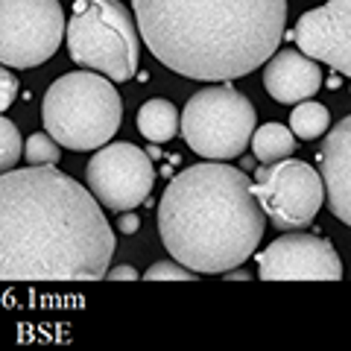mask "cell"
Returning <instances> with one entry per match:
<instances>
[{"label":"cell","instance_id":"obj_1","mask_svg":"<svg viewBox=\"0 0 351 351\" xmlns=\"http://www.w3.org/2000/svg\"><path fill=\"white\" fill-rule=\"evenodd\" d=\"M114 246L94 193L56 164L0 176V281H100Z\"/></svg>","mask_w":351,"mask_h":351},{"label":"cell","instance_id":"obj_2","mask_svg":"<svg viewBox=\"0 0 351 351\" xmlns=\"http://www.w3.org/2000/svg\"><path fill=\"white\" fill-rule=\"evenodd\" d=\"M135 27L164 68L228 82L278 50L287 0H132Z\"/></svg>","mask_w":351,"mask_h":351},{"label":"cell","instance_id":"obj_3","mask_svg":"<svg viewBox=\"0 0 351 351\" xmlns=\"http://www.w3.org/2000/svg\"><path fill=\"white\" fill-rule=\"evenodd\" d=\"M267 214L243 170L202 161L167 184L158 205L164 249L182 267L219 276L246 263L263 237Z\"/></svg>","mask_w":351,"mask_h":351},{"label":"cell","instance_id":"obj_4","mask_svg":"<svg viewBox=\"0 0 351 351\" xmlns=\"http://www.w3.org/2000/svg\"><path fill=\"white\" fill-rule=\"evenodd\" d=\"M41 120L47 135L68 149H100L117 135L123 106L108 76L73 71L47 88L41 103Z\"/></svg>","mask_w":351,"mask_h":351},{"label":"cell","instance_id":"obj_5","mask_svg":"<svg viewBox=\"0 0 351 351\" xmlns=\"http://www.w3.org/2000/svg\"><path fill=\"white\" fill-rule=\"evenodd\" d=\"M64 36L76 64L100 71L112 82H129L135 76L141 36L120 0H76Z\"/></svg>","mask_w":351,"mask_h":351},{"label":"cell","instance_id":"obj_6","mask_svg":"<svg viewBox=\"0 0 351 351\" xmlns=\"http://www.w3.org/2000/svg\"><path fill=\"white\" fill-rule=\"evenodd\" d=\"M255 106L234 85H211L196 91L179 117V132L188 147L208 161H232L255 132Z\"/></svg>","mask_w":351,"mask_h":351},{"label":"cell","instance_id":"obj_7","mask_svg":"<svg viewBox=\"0 0 351 351\" xmlns=\"http://www.w3.org/2000/svg\"><path fill=\"white\" fill-rule=\"evenodd\" d=\"M62 38L64 12L59 0H0V64H44Z\"/></svg>","mask_w":351,"mask_h":351},{"label":"cell","instance_id":"obj_8","mask_svg":"<svg viewBox=\"0 0 351 351\" xmlns=\"http://www.w3.org/2000/svg\"><path fill=\"white\" fill-rule=\"evenodd\" d=\"M252 193L261 205V211L269 217L278 228H302L313 223L325 202L322 176L307 161L281 158L276 164H263L255 173Z\"/></svg>","mask_w":351,"mask_h":351},{"label":"cell","instance_id":"obj_9","mask_svg":"<svg viewBox=\"0 0 351 351\" xmlns=\"http://www.w3.org/2000/svg\"><path fill=\"white\" fill-rule=\"evenodd\" d=\"M85 182L94 199L108 211H132L149 196L156 184V167L135 144H108L88 161Z\"/></svg>","mask_w":351,"mask_h":351},{"label":"cell","instance_id":"obj_10","mask_svg":"<svg viewBox=\"0 0 351 351\" xmlns=\"http://www.w3.org/2000/svg\"><path fill=\"white\" fill-rule=\"evenodd\" d=\"M258 276L263 281H339L343 261L316 234H284L258 255Z\"/></svg>","mask_w":351,"mask_h":351},{"label":"cell","instance_id":"obj_11","mask_svg":"<svg viewBox=\"0 0 351 351\" xmlns=\"http://www.w3.org/2000/svg\"><path fill=\"white\" fill-rule=\"evenodd\" d=\"M299 50L351 76V0H328L307 9L293 29Z\"/></svg>","mask_w":351,"mask_h":351},{"label":"cell","instance_id":"obj_12","mask_svg":"<svg viewBox=\"0 0 351 351\" xmlns=\"http://www.w3.org/2000/svg\"><path fill=\"white\" fill-rule=\"evenodd\" d=\"M322 85V71L316 59L304 56L302 50H281L272 53L267 59V71H263V88L272 100L284 106L311 100Z\"/></svg>","mask_w":351,"mask_h":351},{"label":"cell","instance_id":"obj_13","mask_svg":"<svg viewBox=\"0 0 351 351\" xmlns=\"http://www.w3.org/2000/svg\"><path fill=\"white\" fill-rule=\"evenodd\" d=\"M322 188L331 214L351 226V114L328 132L322 144Z\"/></svg>","mask_w":351,"mask_h":351},{"label":"cell","instance_id":"obj_14","mask_svg":"<svg viewBox=\"0 0 351 351\" xmlns=\"http://www.w3.org/2000/svg\"><path fill=\"white\" fill-rule=\"evenodd\" d=\"M138 132L152 144H167L179 132V112L170 100H147L138 112Z\"/></svg>","mask_w":351,"mask_h":351},{"label":"cell","instance_id":"obj_15","mask_svg":"<svg viewBox=\"0 0 351 351\" xmlns=\"http://www.w3.org/2000/svg\"><path fill=\"white\" fill-rule=\"evenodd\" d=\"M249 144L261 164H276L281 158H290L295 152V135L290 132V126H284V123H267L261 129L255 126Z\"/></svg>","mask_w":351,"mask_h":351},{"label":"cell","instance_id":"obj_16","mask_svg":"<svg viewBox=\"0 0 351 351\" xmlns=\"http://www.w3.org/2000/svg\"><path fill=\"white\" fill-rule=\"evenodd\" d=\"M328 126H331V112L313 100H302V106H295L290 114V132L302 141H316L325 135Z\"/></svg>","mask_w":351,"mask_h":351},{"label":"cell","instance_id":"obj_17","mask_svg":"<svg viewBox=\"0 0 351 351\" xmlns=\"http://www.w3.org/2000/svg\"><path fill=\"white\" fill-rule=\"evenodd\" d=\"M24 156V149H21V132L12 120L0 117V173L12 170L18 158Z\"/></svg>","mask_w":351,"mask_h":351},{"label":"cell","instance_id":"obj_18","mask_svg":"<svg viewBox=\"0 0 351 351\" xmlns=\"http://www.w3.org/2000/svg\"><path fill=\"white\" fill-rule=\"evenodd\" d=\"M24 158L29 164H59V158H62L59 141L53 135H47V132H36L24 147Z\"/></svg>","mask_w":351,"mask_h":351},{"label":"cell","instance_id":"obj_19","mask_svg":"<svg viewBox=\"0 0 351 351\" xmlns=\"http://www.w3.org/2000/svg\"><path fill=\"white\" fill-rule=\"evenodd\" d=\"M147 281H193V272L179 261H158L147 269Z\"/></svg>","mask_w":351,"mask_h":351},{"label":"cell","instance_id":"obj_20","mask_svg":"<svg viewBox=\"0 0 351 351\" xmlns=\"http://www.w3.org/2000/svg\"><path fill=\"white\" fill-rule=\"evenodd\" d=\"M18 97V80L6 68H0V112H6Z\"/></svg>","mask_w":351,"mask_h":351},{"label":"cell","instance_id":"obj_21","mask_svg":"<svg viewBox=\"0 0 351 351\" xmlns=\"http://www.w3.org/2000/svg\"><path fill=\"white\" fill-rule=\"evenodd\" d=\"M106 278H108V281H135L138 272L132 269V267H117V269H108Z\"/></svg>","mask_w":351,"mask_h":351},{"label":"cell","instance_id":"obj_22","mask_svg":"<svg viewBox=\"0 0 351 351\" xmlns=\"http://www.w3.org/2000/svg\"><path fill=\"white\" fill-rule=\"evenodd\" d=\"M117 226H120V232H123V234H132V232H138L141 219H138L135 214H126V217H120V219H117Z\"/></svg>","mask_w":351,"mask_h":351},{"label":"cell","instance_id":"obj_23","mask_svg":"<svg viewBox=\"0 0 351 351\" xmlns=\"http://www.w3.org/2000/svg\"><path fill=\"white\" fill-rule=\"evenodd\" d=\"M226 278H234V281H249V276L246 272H223Z\"/></svg>","mask_w":351,"mask_h":351}]
</instances>
